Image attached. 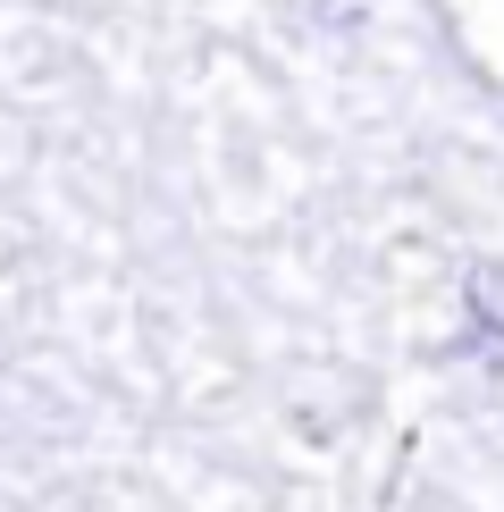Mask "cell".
I'll return each mask as SVG.
<instances>
[{"mask_svg":"<svg viewBox=\"0 0 504 512\" xmlns=\"http://www.w3.org/2000/svg\"><path fill=\"white\" fill-rule=\"evenodd\" d=\"M462 303H471L479 336H496V345H504V261H479L471 277H462Z\"/></svg>","mask_w":504,"mask_h":512,"instance_id":"obj_1","label":"cell"},{"mask_svg":"<svg viewBox=\"0 0 504 512\" xmlns=\"http://www.w3.org/2000/svg\"><path fill=\"white\" fill-rule=\"evenodd\" d=\"M320 26H362V0H320Z\"/></svg>","mask_w":504,"mask_h":512,"instance_id":"obj_2","label":"cell"}]
</instances>
